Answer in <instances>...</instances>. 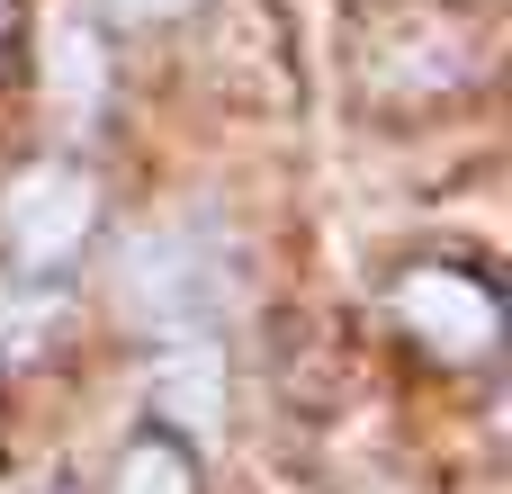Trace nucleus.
Here are the masks:
<instances>
[{
	"label": "nucleus",
	"mask_w": 512,
	"mask_h": 494,
	"mask_svg": "<svg viewBox=\"0 0 512 494\" xmlns=\"http://www.w3.org/2000/svg\"><path fill=\"white\" fill-rule=\"evenodd\" d=\"M117 494H198V468H189V450L171 432H144L117 459Z\"/></svg>",
	"instance_id": "20e7f679"
},
{
	"label": "nucleus",
	"mask_w": 512,
	"mask_h": 494,
	"mask_svg": "<svg viewBox=\"0 0 512 494\" xmlns=\"http://www.w3.org/2000/svg\"><path fill=\"white\" fill-rule=\"evenodd\" d=\"M54 99H63V108H72V99H81V108L99 99V54H90V36H72V27H54Z\"/></svg>",
	"instance_id": "39448f33"
},
{
	"label": "nucleus",
	"mask_w": 512,
	"mask_h": 494,
	"mask_svg": "<svg viewBox=\"0 0 512 494\" xmlns=\"http://www.w3.org/2000/svg\"><path fill=\"white\" fill-rule=\"evenodd\" d=\"M387 306H396V324H405L432 360H450V369H477V360H495V342H504V306H495V288H486L477 270H450V261H414V270H396Z\"/></svg>",
	"instance_id": "f03ea898"
},
{
	"label": "nucleus",
	"mask_w": 512,
	"mask_h": 494,
	"mask_svg": "<svg viewBox=\"0 0 512 494\" xmlns=\"http://www.w3.org/2000/svg\"><path fill=\"white\" fill-rule=\"evenodd\" d=\"M126 297H135V315H153L162 333H180V324H198L216 306V279L189 261L180 234H162V243H135L126 252Z\"/></svg>",
	"instance_id": "7ed1b4c3"
},
{
	"label": "nucleus",
	"mask_w": 512,
	"mask_h": 494,
	"mask_svg": "<svg viewBox=\"0 0 512 494\" xmlns=\"http://www.w3.org/2000/svg\"><path fill=\"white\" fill-rule=\"evenodd\" d=\"M90 18H117V27H171V18H189L198 0H81Z\"/></svg>",
	"instance_id": "423d86ee"
},
{
	"label": "nucleus",
	"mask_w": 512,
	"mask_h": 494,
	"mask_svg": "<svg viewBox=\"0 0 512 494\" xmlns=\"http://www.w3.org/2000/svg\"><path fill=\"white\" fill-rule=\"evenodd\" d=\"M90 225H99V180L81 162H27V171L0 180V252L27 279L63 270L90 243Z\"/></svg>",
	"instance_id": "f257e3e1"
}]
</instances>
